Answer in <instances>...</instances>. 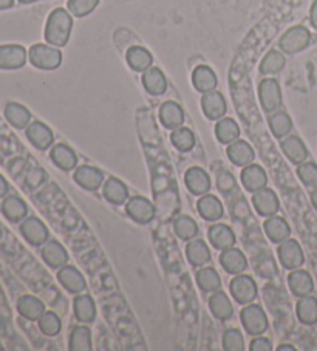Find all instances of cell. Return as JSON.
Returning <instances> with one entry per match:
<instances>
[{"label":"cell","instance_id":"cell-1","mask_svg":"<svg viewBox=\"0 0 317 351\" xmlns=\"http://www.w3.org/2000/svg\"><path fill=\"white\" fill-rule=\"evenodd\" d=\"M73 29V14L64 8H56L48 16L45 25V40L53 47L69 44Z\"/></svg>","mask_w":317,"mask_h":351},{"label":"cell","instance_id":"cell-10","mask_svg":"<svg viewBox=\"0 0 317 351\" xmlns=\"http://www.w3.org/2000/svg\"><path fill=\"white\" fill-rule=\"evenodd\" d=\"M253 206L260 217H272L277 215L280 209V202L277 193L270 187H263L257 192L253 193Z\"/></svg>","mask_w":317,"mask_h":351},{"label":"cell","instance_id":"cell-20","mask_svg":"<svg viewBox=\"0 0 317 351\" xmlns=\"http://www.w3.org/2000/svg\"><path fill=\"white\" fill-rule=\"evenodd\" d=\"M40 256L51 269H60L62 266L69 263L70 258L69 252H67L65 247L58 240H48L47 243L42 245Z\"/></svg>","mask_w":317,"mask_h":351},{"label":"cell","instance_id":"cell-12","mask_svg":"<svg viewBox=\"0 0 317 351\" xmlns=\"http://www.w3.org/2000/svg\"><path fill=\"white\" fill-rule=\"evenodd\" d=\"M73 180H75V183L79 187H82L84 191L96 192L99 191L104 184V173L97 167L84 165L75 169Z\"/></svg>","mask_w":317,"mask_h":351},{"label":"cell","instance_id":"cell-46","mask_svg":"<svg viewBox=\"0 0 317 351\" xmlns=\"http://www.w3.org/2000/svg\"><path fill=\"white\" fill-rule=\"evenodd\" d=\"M38 325H39V330L42 331V335H45L48 337L58 336L60 330H62L60 317L54 311H45L42 314V317L38 320Z\"/></svg>","mask_w":317,"mask_h":351},{"label":"cell","instance_id":"cell-14","mask_svg":"<svg viewBox=\"0 0 317 351\" xmlns=\"http://www.w3.org/2000/svg\"><path fill=\"white\" fill-rule=\"evenodd\" d=\"M207 239H209V243L220 252L235 246L237 241L233 228L218 221H215L214 225L207 229Z\"/></svg>","mask_w":317,"mask_h":351},{"label":"cell","instance_id":"cell-2","mask_svg":"<svg viewBox=\"0 0 317 351\" xmlns=\"http://www.w3.org/2000/svg\"><path fill=\"white\" fill-rule=\"evenodd\" d=\"M28 59L36 69L51 71L59 69L60 64H62V53L58 47H53L50 44H36L30 48Z\"/></svg>","mask_w":317,"mask_h":351},{"label":"cell","instance_id":"cell-38","mask_svg":"<svg viewBox=\"0 0 317 351\" xmlns=\"http://www.w3.org/2000/svg\"><path fill=\"white\" fill-rule=\"evenodd\" d=\"M5 118L17 130L27 129L32 123V113L25 106L17 104V102H8L5 106Z\"/></svg>","mask_w":317,"mask_h":351},{"label":"cell","instance_id":"cell-21","mask_svg":"<svg viewBox=\"0 0 317 351\" xmlns=\"http://www.w3.org/2000/svg\"><path fill=\"white\" fill-rule=\"evenodd\" d=\"M220 265L222 268L228 272L231 276L242 274L248 269V258L245 252L239 247H229V250H224L220 254Z\"/></svg>","mask_w":317,"mask_h":351},{"label":"cell","instance_id":"cell-28","mask_svg":"<svg viewBox=\"0 0 317 351\" xmlns=\"http://www.w3.org/2000/svg\"><path fill=\"white\" fill-rule=\"evenodd\" d=\"M186 258L193 268H201V266L207 265L212 258L209 245L200 239L189 240L186 245Z\"/></svg>","mask_w":317,"mask_h":351},{"label":"cell","instance_id":"cell-33","mask_svg":"<svg viewBox=\"0 0 317 351\" xmlns=\"http://www.w3.org/2000/svg\"><path fill=\"white\" fill-rule=\"evenodd\" d=\"M2 214L11 223H21L27 219L28 206L21 197L7 195L2 202Z\"/></svg>","mask_w":317,"mask_h":351},{"label":"cell","instance_id":"cell-18","mask_svg":"<svg viewBox=\"0 0 317 351\" xmlns=\"http://www.w3.org/2000/svg\"><path fill=\"white\" fill-rule=\"evenodd\" d=\"M185 184L192 195H204L211 191V177L203 167H191L185 173Z\"/></svg>","mask_w":317,"mask_h":351},{"label":"cell","instance_id":"cell-51","mask_svg":"<svg viewBox=\"0 0 317 351\" xmlns=\"http://www.w3.org/2000/svg\"><path fill=\"white\" fill-rule=\"evenodd\" d=\"M255 271L257 274L263 278H272L277 274V265L276 260L272 258L271 254L265 252L263 256H260L257 260H255Z\"/></svg>","mask_w":317,"mask_h":351},{"label":"cell","instance_id":"cell-23","mask_svg":"<svg viewBox=\"0 0 317 351\" xmlns=\"http://www.w3.org/2000/svg\"><path fill=\"white\" fill-rule=\"evenodd\" d=\"M50 158L53 165L64 172L75 171L78 166V155L70 146L64 143L54 144L50 149Z\"/></svg>","mask_w":317,"mask_h":351},{"label":"cell","instance_id":"cell-48","mask_svg":"<svg viewBox=\"0 0 317 351\" xmlns=\"http://www.w3.org/2000/svg\"><path fill=\"white\" fill-rule=\"evenodd\" d=\"M217 189L224 197L233 195V192L237 189V180L228 169H218L217 171Z\"/></svg>","mask_w":317,"mask_h":351},{"label":"cell","instance_id":"cell-44","mask_svg":"<svg viewBox=\"0 0 317 351\" xmlns=\"http://www.w3.org/2000/svg\"><path fill=\"white\" fill-rule=\"evenodd\" d=\"M170 143H172V146L176 150L186 154V152H191V150L195 147L197 138H195V133L189 129V127L181 125L170 133Z\"/></svg>","mask_w":317,"mask_h":351},{"label":"cell","instance_id":"cell-53","mask_svg":"<svg viewBox=\"0 0 317 351\" xmlns=\"http://www.w3.org/2000/svg\"><path fill=\"white\" fill-rule=\"evenodd\" d=\"M47 178L45 172L42 171V169H33L32 172L28 173L27 177V186L30 189H36V187H39L42 183H44Z\"/></svg>","mask_w":317,"mask_h":351},{"label":"cell","instance_id":"cell-39","mask_svg":"<svg viewBox=\"0 0 317 351\" xmlns=\"http://www.w3.org/2000/svg\"><path fill=\"white\" fill-rule=\"evenodd\" d=\"M296 316L298 322L303 325L311 326L317 324V298L311 294L298 298L296 305Z\"/></svg>","mask_w":317,"mask_h":351},{"label":"cell","instance_id":"cell-35","mask_svg":"<svg viewBox=\"0 0 317 351\" xmlns=\"http://www.w3.org/2000/svg\"><path fill=\"white\" fill-rule=\"evenodd\" d=\"M195 280L201 291L206 294H212L222 289V277L218 274L215 268L212 266H201L195 274Z\"/></svg>","mask_w":317,"mask_h":351},{"label":"cell","instance_id":"cell-9","mask_svg":"<svg viewBox=\"0 0 317 351\" xmlns=\"http://www.w3.org/2000/svg\"><path fill=\"white\" fill-rule=\"evenodd\" d=\"M21 234L27 240V243L32 246H42L50 239V232L45 223L39 220L38 217H27L21 223Z\"/></svg>","mask_w":317,"mask_h":351},{"label":"cell","instance_id":"cell-24","mask_svg":"<svg viewBox=\"0 0 317 351\" xmlns=\"http://www.w3.org/2000/svg\"><path fill=\"white\" fill-rule=\"evenodd\" d=\"M226 155L229 161L237 167H245L255 160V152L253 146L248 141H243V139H237V141L228 144Z\"/></svg>","mask_w":317,"mask_h":351},{"label":"cell","instance_id":"cell-59","mask_svg":"<svg viewBox=\"0 0 317 351\" xmlns=\"http://www.w3.org/2000/svg\"><path fill=\"white\" fill-rule=\"evenodd\" d=\"M311 203H313L314 209L317 210V189H314L313 193H311Z\"/></svg>","mask_w":317,"mask_h":351},{"label":"cell","instance_id":"cell-15","mask_svg":"<svg viewBox=\"0 0 317 351\" xmlns=\"http://www.w3.org/2000/svg\"><path fill=\"white\" fill-rule=\"evenodd\" d=\"M58 280L70 294L76 295L87 289V283H85L82 272L75 268V266L65 265L60 269H58Z\"/></svg>","mask_w":317,"mask_h":351},{"label":"cell","instance_id":"cell-3","mask_svg":"<svg viewBox=\"0 0 317 351\" xmlns=\"http://www.w3.org/2000/svg\"><path fill=\"white\" fill-rule=\"evenodd\" d=\"M240 322L249 336H260L268 330L270 322L263 308L257 304H248L242 308Z\"/></svg>","mask_w":317,"mask_h":351},{"label":"cell","instance_id":"cell-58","mask_svg":"<svg viewBox=\"0 0 317 351\" xmlns=\"http://www.w3.org/2000/svg\"><path fill=\"white\" fill-rule=\"evenodd\" d=\"M277 351H296V347H292V345L285 343V345H279Z\"/></svg>","mask_w":317,"mask_h":351},{"label":"cell","instance_id":"cell-17","mask_svg":"<svg viewBox=\"0 0 317 351\" xmlns=\"http://www.w3.org/2000/svg\"><path fill=\"white\" fill-rule=\"evenodd\" d=\"M197 210L201 219L209 223H215L218 220H222L224 215V208L222 204V199L217 195H211L209 192L198 198Z\"/></svg>","mask_w":317,"mask_h":351},{"label":"cell","instance_id":"cell-7","mask_svg":"<svg viewBox=\"0 0 317 351\" xmlns=\"http://www.w3.org/2000/svg\"><path fill=\"white\" fill-rule=\"evenodd\" d=\"M277 257H279L280 265L288 271L301 268L305 262L302 246L298 245L297 240H292V239H288L282 241V243H279Z\"/></svg>","mask_w":317,"mask_h":351},{"label":"cell","instance_id":"cell-57","mask_svg":"<svg viewBox=\"0 0 317 351\" xmlns=\"http://www.w3.org/2000/svg\"><path fill=\"white\" fill-rule=\"evenodd\" d=\"M14 7V0H0V11Z\"/></svg>","mask_w":317,"mask_h":351},{"label":"cell","instance_id":"cell-49","mask_svg":"<svg viewBox=\"0 0 317 351\" xmlns=\"http://www.w3.org/2000/svg\"><path fill=\"white\" fill-rule=\"evenodd\" d=\"M223 350L224 351H243L245 350V337L237 328H228L223 332Z\"/></svg>","mask_w":317,"mask_h":351},{"label":"cell","instance_id":"cell-32","mask_svg":"<svg viewBox=\"0 0 317 351\" xmlns=\"http://www.w3.org/2000/svg\"><path fill=\"white\" fill-rule=\"evenodd\" d=\"M141 82L145 92L152 96H161L167 90L166 76H164V73L158 66H150L149 70H145L143 73Z\"/></svg>","mask_w":317,"mask_h":351},{"label":"cell","instance_id":"cell-45","mask_svg":"<svg viewBox=\"0 0 317 351\" xmlns=\"http://www.w3.org/2000/svg\"><path fill=\"white\" fill-rule=\"evenodd\" d=\"M174 231L180 240L189 241L198 235V225L191 215H180L174 221Z\"/></svg>","mask_w":317,"mask_h":351},{"label":"cell","instance_id":"cell-52","mask_svg":"<svg viewBox=\"0 0 317 351\" xmlns=\"http://www.w3.org/2000/svg\"><path fill=\"white\" fill-rule=\"evenodd\" d=\"M231 214H233L234 219L239 221L246 220V217H249V204L246 199L240 197L237 202H234L233 208H231Z\"/></svg>","mask_w":317,"mask_h":351},{"label":"cell","instance_id":"cell-40","mask_svg":"<svg viewBox=\"0 0 317 351\" xmlns=\"http://www.w3.org/2000/svg\"><path fill=\"white\" fill-rule=\"evenodd\" d=\"M214 132H215L217 141L224 144V146H228V144L240 139V127L233 118L218 119Z\"/></svg>","mask_w":317,"mask_h":351},{"label":"cell","instance_id":"cell-25","mask_svg":"<svg viewBox=\"0 0 317 351\" xmlns=\"http://www.w3.org/2000/svg\"><path fill=\"white\" fill-rule=\"evenodd\" d=\"M288 288L291 294L296 298H303V295H309L314 291V282L313 277L308 271L305 269H292L288 276Z\"/></svg>","mask_w":317,"mask_h":351},{"label":"cell","instance_id":"cell-42","mask_svg":"<svg viewBox=\"0 0 317 351\" xmlns=\"http://www.w3.org/2000/svg\"><path fill=\"white\" fill-rule=\"evenodd\" d=\"M286 65V59L283 51L279 50H270L265 58L261 59V62L259 65V73L263 76H271V75H277L285 69Z\"/></svg>","mask_w":317,"mask_h":351},{"label":"cell","instance_id":"cell-36","mask_svg":"<svg viewBox=\"0 0 317 351\" xmlns=\"http://www.w3.org/2000/svg\"><path fill=\"white\" fill-rule=\"evenodd\" d=\"M17 311H19L21 316L27 320H32L36 322L42 317V314L45 313V305L40 299L36 298V295H22V298L17 300Z\"/></svg>","mask_w":317,"mask_h":351},{"label":"cell","instance_id":"cell-11","mask_svg":"<svg viewBox=\"0 0 317 351\" xmlns=\"http://www.w3.org/2000/svg\"><path fill=\"white\" fill-rule=\"evenodd\" d=\"M201 110L209 121L222 119L228 112L226 99L220 92L211 90V92L203 93V96H201Z\"/></svg>","mask_w":317,"mask_h":351},{"label":"cell","instance_id":"cell-8","mask_svg":"<svg viewBox=\"0 0 317 351\" xmlns=\"http://www.w3.org/2000/svg\"><path fill=\"white\" fill-rule=\"evenodd\" d=\"M126 213L135 223L148 225L155 219V206L145 197L135 195L127 199Z\"/></svg>","mask_w":317,"mask_h":351},{"label":"cell","instance_id":"cell-26","mask_svg":"<svg viewBox=\"0 0 317 351\" xmlns=\"http://www.w3.org/2000/svg\"><path fill=\"white\" fill-rule=\"evenodd\" d=\"M160 123L164 129L175 130L185 124V110L175 101H166L160 107Z\"/></svg>","mask_w":317,"mask_h":351},{"label":"cell","instance_id":"cell-29","mask_svg":"<svg viewBox=\"0 0 317 351\" xmlns=\"http://www.w3.org/2000/svg\"><path fill=\"white\" fill-rule=\"evenodd\" d=\"M209 311L215 319L222 320H229L234 316V305L231 302L229 295L223 291V289H218V291L212 293L209 298Z\"/></svg>","mask_w":317,"mask_h":351},{"label":"cell","instance_id":"cell-50","mask_svg":"<svg viewBox=\"0 0 317 351\" xmlns=\"http://www.w3.org/2000/svg\"><path fill=\"white\" fill-rule=\"evenodd\" d=\"M97 5H99V0H69L67 8L75 17H85L93 13Z\"/></svg>","mask_w":317,"mask_h":351},{"label":"cell","instance_id":"cell-41","mask_svg":"<svg viewBox=\"0 0 317 351\" xmlns=\"http://www.w3.org/2000/svg\"><path fill=\"white\" fill-rule=\"evenodd\" d=\"M268 125H270L274 138L277 139H283L291 135L292 132V119L290 114L283 110L271 113L270 118H268Z\"/></svg>","mask_w":317,"mask_h":351},{"label":"cell","instance_id":"cell-19","mask_svg":"<svg viewBox=\"0 0 317 351\" xmlns=\"http://www.w3.org/2000/svg\"><path fill=\"white\" fill-rule=\"evenodd\" d=\"M280 149H282L283 155L292 162V165L298 166L302 165V162L308 161L309 152L301 136L288 135L286 138H283L282 143H280Z\"/></svg>","mask_w":317,"mask_h":351},{"label":"cell","instance_id":"cell-13","mask_svg":"<svg viewBox=\"0 0 317 351\" xmlns=\"http://www.w3.org/2000/svg\"><path fill=\"white\" fill-rule=\"evenodd\" d=\"M25 135L32 146L38 150L51 149L54 143V133L47 124L42 121H33L25 129Z\"/></svg>","mask_w":317,"mask_h":351},{"label":"cell","instance_id":"cell-55","mask_svg":"<svg viewBox=\"0 0 317 351\" xmlns=\"http://www.w3.org/2000/svg\"><path fill=\"white\" fill-rule=\"evenodd\" d=\"M8 191H10L8 181L5 180V177H3L2 173H0V198H5V197H7Z\"/></svg>","mask_w":317,"mask_h":351},{"label":"cell","instance_id":"cell-56","mask_svg":"<svg viewBox=\"0 0 317 351\" xmlns=\"http://www.w3.org/2000/svg\"><path fill=\"white\" fill-rule=\"evenodd\" d=\"M309 22L317 29V0H314V3L311 5V11H309Z\"/></svg>","mask_w":317,"mask_h":351},{"label":"cell","instance_id":"cell-4","mask_svg":"<svg viewBox=\"0 0 317 351\" xmlns=\"http://www.w3.org/2000/svg\"><path fill=\"white\" fill-rule=\"evenodd\" d=\"M229 293L239 305H248L257 299L259 288L254 278L248 274H237L229 282Z\"/></svg>","mask_w":317,"mask_h":351},{"label":"cell","instance_id":"cell-34","mask_svg":"<svg viewBox=\"0 0 317 351\" xmlns=\"http://www.w3.org/2000/svg\"><path fill=\"white\" fill-rule=\"evenodd\" d=\"M218 84L215 71L209 65H198L195 66L192 73V86L200 93H207L211 90H215Z\"/></svg>","mask_w":317,"mask_h":351},{"label":"cell","instance_id":"cell-5","mask_svg":"<svg viewBox=\"0 0 317 351\" xmlns=\"http://www.w3.org/2000/svg\"><path fill=\"white\" fill-rule=\"evenodd\" d=\"M259 99L260 106L266 114L280 110L282 107V88L274 77H266L259 84Z\"/></svg>","mask_w":317,"mask_h":351},{"label":"cell","instance_id":"cell-60","mask_svg":"<svg viewBox=\"0 0 317 351\" xmlns=\"http://www.w3.org/2000/svg\"><path fill=\"white\" fill-rule=\"evenodd\" d=\"M19 2L27 5V3H34V2H38V0H19Z\"/></svg>","mask_w":317,"mask_h":351},{"label":"cell","instance_id":"cell-27","mask_svg":"<svg viewBox=\"0 0 317 351\" xmlns=\"http://www.w3.org/2000/svg\"><path fill=\"white\" fill-rule=\"evenodd\" d=\"M102 195L108 203L113 206H123L129 199V187L126 186L119 178L110 177L104 181L102 184Z\"/></svg>","mask_w":317,"mask_h":351},{"label":"cell","instance_id":"cell-6","mask_svg":"<svg viewBox=\"0 0 317 351\" xmlns=\"http://www.w3.org/2000/svg\"><path fill=\"white\" fill-rule=\"evenodd\" d=\"M311 33L307 27L296 25L290 28L288 32L279 40V48L286 54H296L303 51L309 45Z\"/></svg>","mask_w":317,"mask_h":351},{"label":"cell","instance_id":"cell-22","mask_svg":"<svg viewBox=\"0 0 317 351\" xmlns=\"http://www.w3.org/2000/svg\"><path fill=\"white\" fill-rule=\"evenodd\" d=\"M240 180H242L243 187L251 193L263 189V187H266L268 184L266 171L261 166L254 165V162L243 167V171L240 173Z\"/></svg>","mask_w":317,"mask_h":351},{"label":"cell","instance_id":"cell-31","mask_svg":"<svg viewBox=\"0 0 317 351\" xmlns=\"http://www.w3.org/2000/svg\"><path fill=\"white\" fill-rule=\"evenodd\" d=\"M263 231L266 234V237L276 245L288 240L291 235V228L288 225V221H286L283 217H277V215L268 217L263 223Z\"/></svg>","mask_w":317,"mask_h":351},{"label":"cell","instance_id":"cell-43","mask_svg":"<svg viewBox=\"0 0 317 351\" xmlns=\"http://www.w3.org/2000/svg\"><path fill=\"white\" fill-rule=\"evenodd\" d=\"M91 331L89 326L76 325L71 330L69 337V350L70 351H91Z\"/></svg>","mask_w":317,"mask_h":351},{"label":"cell","instance_id":"cell-16","mask_svg":"<svg viewBox=\"0 0 317 351\" xmlns=\"http://www.w3.org/2000/svg\"><path fill=\"white\" fill-rule=\"evenodd\" d=\"M28 53L22 45H0V70H17L27 64Z\"/></svg>","mask_w":317,"mask_h":351},{"label":"cell","instance_id":"cell-37","mask_svg":"<svg viewBox=\"0 0 317 351\" xmlns=\"http://www.w3.org/2000/svg\"><path fill=\"white\" fill-rule=\"evenodd\" d=\"M126 60L133 71H139L144 73L149 70L152 64H154V56L152 53L144 47H130L126 53Z\"/></svg>","mask_w":317,"mask_h":351},{"label":"cell","instance_id":"cell-30","mask_svg":"<svg viewBox=\"0 0 317 351\" xmlns=\"http://www.w3.org/2000/svg\"><path fill=\"white\" fill-rule=\"evenodd\" d=\"M73 313H75V319L78 322L89 325L95 322L96 319V304L91 295L89 294H76L75 300H73Z\"/></svg>","mask_w":317,"mask_h":351},{"label":"cell","instance_id":"cell-54","mask_svg":"<svg viewBox=\"0 0 317 351\" xmlns=\"http://www.w3.org/2000/svg\"><path fill=\"white\" fill-rule=\"evenodd\" d=\"M249 350L251 351H272V343L268 337L263 336H254V339L249 343Z\"/></svg>","mask_w":317,"mask_h":351},{"label":"cell","instance_id":"cell-47","mask_svg":"<svg viewBox=\"0 0 317 351\" xmlns=\"http://www.w3.org/2000/svg\"><path fill=\"white\" fill-rule=\"evenodd\" d=\"M297 177L302 183L311 187V189H317V165L311 161H305L302 165L297 166Z\"/></svg>","mask_w":317,"mask_h":351}]
</instances>
